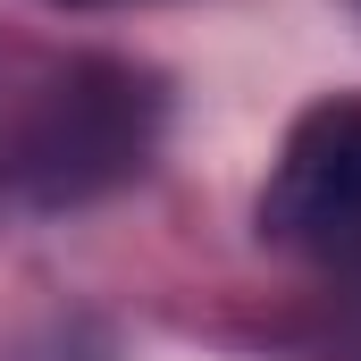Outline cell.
<instances>
[{"mask_svg":"<svg viewBox=\"0 0 361 361\" xmlns=\"http://www.w3.org/2000/svg\"><path fill=\"white\" fill-rule=\"evenodd\" d=\"M160 143V85L126 59H68L34 92L0 143V177L34 210H76L152 169Z\"/></svg>","mask_w":361,"mask_h":361,"instance_id":"6da1fadb","label":"cell"},{"mask_svg":"<svg viewBox=\"0 0 361 361\" xmlns=\"http://www.w3.org/2000/svg\"><path fill=\"white\" fill-rule=\"evenodd\" d=\"M353 8H361V0H353Z\"/></svg>","mask_w":361,"mask_h":361,"instance_id":"277c9868","label":"cell"},{"mask_svg":"<svg viewBox=\"0 0 361 361\" xmlns=\"http://www.w3.org/2000/svg\"><path fill=\"white\" fill-rule=\"evenodd\" d=\"M51 8H118V0H51Z\"/></svg>","mask_w":361,"mask_h":361,"instance_id":"3957f363","label":"cell"},{"mask_svg":"<svg viewBox=\"0 0 361 361\" xmlns=\"http://www.w3.org/2000/svg\"><path fill=\"white\" fill-rule=\"evenodd\" d=\"M261 235L294 261L361 269V101H319L286 126L261 185Z\"/></svg>","mask_w":361,"mask_h":361,"instance_id":"7a4b0ae2","label":"cell"}]
</instances>
